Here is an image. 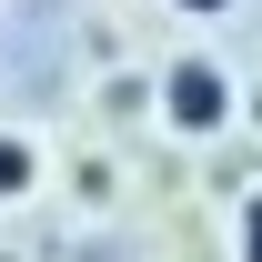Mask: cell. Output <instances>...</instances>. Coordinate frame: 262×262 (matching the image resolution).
<instances>
[{
    "label": "cell",
    "instance_id": "cell-4",
    "mask_svg": "<svg viewBox=\"0 0 262 262\" xmlns=\"http://www.w3.org/2000/svg\"><path fill=\"white\" fill-rule=\"evenodd\" d=\"M171 10H192V20H212V10H232V0H171Z\"/></svg>",
    "mask_w": 262,
    "mask_h": 262
},
{
    "label": "cell",
    "instance_id": "cell-2",
    "mask_svg": "<svg viewBox=\"0 0 262 262\" xmlns=\"http://www.w3.org/2000/svg\"><path fill=\"white\" fill-rule=\"evenodd\" d=\"M31 171H40V151L20 141V131H0V202H20V192H31Z\"/></svg>",
    "mask_w": 262,
    "mask_h": 262
},
{
    "label": "cell",
    "instance_id": "cell-3",
    "mask_svg": "<svg viewBox=\"0 0 262 262\" xmlns=\"http://www.w3.org/2000/svg\"><path fill=\"white\" fill-rule=\"evenodd\" d=\"M242 262H262V192L242 202Z\"/></svg>",
    "mask_w": 262,
    "mask_h": 262
},
{
    "label": "cell",
    "instance_id": "cell-1",
    "mask_svg": "<svg viewBox=\"0 0 262 262\" xmlns=\"http://www.w3.org/2000/svg\"><path fill=\"white\" fill-rule=\"evenodd\" d=\"M162 111H171V131H192V141H212V131H232V111H242V91H232V71L222 61H171L162 71Z\"/></svg>",
    "mask_w": 262,
    "mask_h": 262
}]
</instances>
